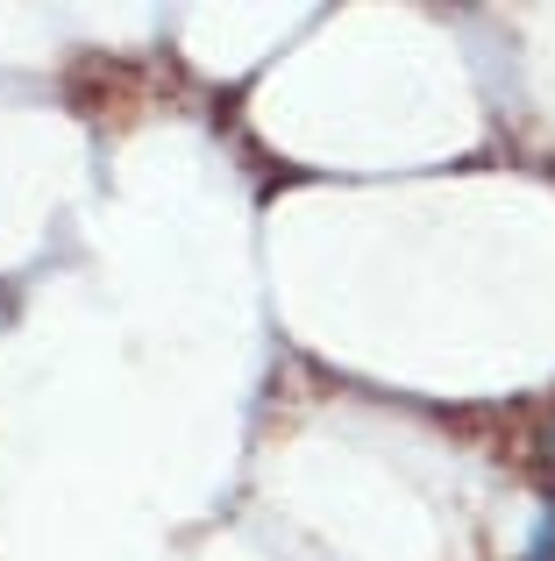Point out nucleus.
Returning a JSON list of instances; mask_svg holds the SVG:
<instances>
[{"label":"nucleus","mask_w":555,"mask_h":561,"mask_svg":"<svg viewBox=\"0 0 555 561\" xmlns=\"http://www.w3.org/2000/svg\"><path fill=\"white\" fill-rule=\"evenodd\" d=\"M542 462L555 469V420H548V440H542Z\"/></svg>","instance_id":"f03ea898"},{"label":"nucleus","mask_w":555,"mask_h":561,"mask_svg":"<svg viewBox=\"0 0 555 561\" xmlns=\"http://www.w3.org/2000/svg\"><path fill=\"white\" fill-rule=\"evenodd\" d=\"M528 561H555V505L542 512V526H534V540H528Z\"/></svg>","instance_id":"f257e3e1"}]
</instances>
